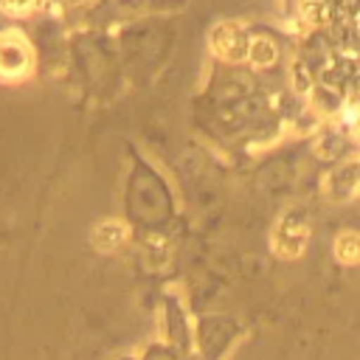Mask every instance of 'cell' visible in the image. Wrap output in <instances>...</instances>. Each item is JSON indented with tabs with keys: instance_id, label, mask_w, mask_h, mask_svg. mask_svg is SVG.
I'll use <instances>...</instances> for the list:
<instances>
[{
	"instance_id": "cell-1",
	"label": "cell",
	"mask_w": 360,
	"mask_h": 360,
	"mask_svg": "<svg viewBox=\"0 0 360 360\" xmlns=\"http://www.w3.org/2000/svg\"><path fill=\"white\" fill-rule=\"evenodd\" d=\"M34 53L28 39L17 28L0 31V79L3 82H20L31 73Z\"/></svg>"
},
{
	"instance_id": "cell-2",
	"label": "cell",
	"mask_w": 360,
	"mask_h": 360,
	"mask_svg": "<svg viewBox=\"0 0 360 360\" xmlns=\"http://www.w3.org/2000/svg\"><path fill=\"white\" fill-rule=\"evenodd\" d=\"M34 6H37V0H0V8H3L6 14H14V17L28 14Z\"/></svg>"
}]
</instances>
